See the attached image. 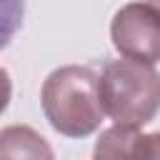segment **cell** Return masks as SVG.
Segmentation results:
<instances>
[{"label": "cell", "instance_id": "obj_6", "mask_svg": "<svg viewBox=\"0 0 160 160\" xmlns=\"http://www.w3.org/2000/svg\"><path fill=\"white\" fill-rule=\"evenodd\" d=\"M22 18H25V0H0V52L22 28Z\"/></svg>", "mask_w": 160, "mask_h": 160}, {"label": "cell", "instance_id": "obj_5", "mask_svg": "<svg viewBox=\"0 0 160 160\" xmlns=\"http://www.w3.org/2000/svg\"><path fill=\"white\" fill-rule=\"evenodd\" d=\"M0 160H55V152L30 125H8L0 130Z\"/></svg>", "mask_w": 160, "mask_h": 160}, {"label": "cell", "instance_id": "obj_1", "mask_svg": "<svg viewBox=\"0 0 160 160\" xmlns=\"http://www.w3.org/2000/svg\"><path fill=\"white\" fill-rule=\"evenodd\" d=\"M48 122L65 138L92 135L105 112L98 95V72L85 65H62L52 70L40 90Z\"/></svg>", "mask_w": 160, "mask_h": 160}, {"label": "cell", "instance_id": "obj_3", "mask_svg": "<svg viewBox=\"0 0 160 160\" xmlns=\"http://www.w3.org/2000/svg\"><path fill=\"white\" fill-rule=\"evenodd\" d=\"M115 50L135 62L155 65L160 58V15L150 2L122 5L110 22Z\"/></svg>", "mask_w": 160, "mask_h": 160}, {"label": "cell", "instance_id": "obj_7", "mask_svg": "<svg viewBox=\"0 0 160 160\" xmlns=\"http://www.w3.org/2000/svg\"><path fill=\"white\" fill-rule=\"evenodd\" d=\"M10 98H12V80H10L8 70L0 68V115H2L5 108L10 105Z\"/></svg>", "mask_w": 160, "mask_h": 160}, {"label": "cell", "instance_id": "obj_2", "mask_svg": "<svg viewBox=\"0 0 160 160\" xmlns=\"http://www.w3.org/2000/svg\"><path fill=\"white\" fill-rule=\"evenodd\" d=\"M98 95L102 112L120 128H142L158 112L160 78L155 65L128 58L110 60L98 75Z\"/></svg>", "mask_w": 160, "mask_h": 160}, {"label": "cell", "instance_id": "obj_4", "mask_svg": "<svg viewBox=\"0 0 160 160\" xmlns=\"http://www.w3.org/2000/svg\"><path fill=\"white\" fill-rule=\"evenodd\" d=\"M92 160H160V135L112 125L100 132Z\"/></svg>", "mask_w": 160, "mask_h": 160}]
</instances>
